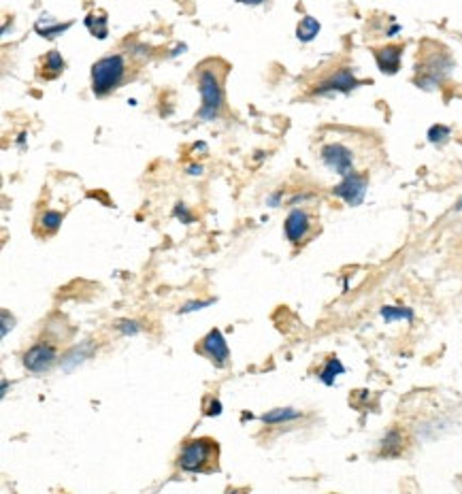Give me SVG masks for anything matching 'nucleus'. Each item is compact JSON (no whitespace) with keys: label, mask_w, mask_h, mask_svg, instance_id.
<instances>
[{"label":"nucleus","mask_w":462,"mask_h":494,"mask_svg":"<svg viewBox=\"0 0 462 494\" xmlns=\"http://www.w3.org/2000/svg\"><path fill=\"white\" fill-rule=\"evenodd\" d=\"M217 441L211 437H198L184 443L177 458V467L186 473H211L217 471Z\"/></svg>","instance_id":"obj_1"},{"label":"nucleus","mask_w":462,"mask_h":494,"mask_svg":"<svg viewBox=\"0 0 462 494\" xmlns=\"http://www.w3.org/2000/svg\"><path fill=\"white\" fill-rule=\"evenodd\" d=\"M126 75V62L120 53L105 55L92 67V92L96 96H107L115 88H120Z\"/></svg>","instance_id":"obj_2"},{"label":"nucleus","mask_w":462,"mask_h":494,"mask_svg":"<svg viewBox=\"0 0 462 494\" xmlns=\"http://www.w3.org/2000/svg\"><path fill=\"white\" fill-rule=\"evenodd\" d=\"M424 55V62L418 64V77H416V85L422 90H435L437 85L450 75L454 62L452 58L445 49H439V51H432V53H426L422 51Z\"/></svg>","instance_id":"obj_3"},{"label":"nucleus","mask_w":462,"mask_h":494,"mask_svg":"<svg viewBox=\"0 0 462 494\" xmlns=\"http://www.w3.org/2000/svg\"><path fill=\"white\" fill-rule=\"evenodd\" d=\"M198 90H200V96H203V107H200V111H198V118L205 120V122H211L220 115L222 105H224V92H222L217 75L209 69L200 71Z\"/></svg>","instance_id":"obj_4"},{"label":"nucleus","mask_w":462,"mask_h":494,"mask_svg":"<svg viewBox=\"0 0 462 494\" xmlns=\"http://www.w3.org/2000/svg\"><path fill=\"white\" fill-rule=\"evenodd\" d=\"M322 162L337 175H350L354 173V154L341 143H328L322 148Z\"/></svg>","instance_id":"obj_5"},{"label":"nucleus","mask_w":462,"mask_h":494,"mask_svg":"<svg viewBox=\"0 0 462 494\" xmlns=\"http://www.w3.org/2000/svg\"><path fill=\"white\" fill-rule=\"evenodd\" d=\"M196 350L203 354V356H207L217 369H224V367L228 364V360H230L228 343H226L222 330H217V328H211V330L203 337V341H200V345L196 347Z\"/></svg>","instance_id":"obj_6"},{"label":"nucleus","mask_w":462,"mask_h":494,"mask_svg":"<svg viewBox=\"0 0 462 494\" xmlns=\"http://www.w3.org/2000/svg\"><path fill=\"white\" fill-rule=\"evenodd\" d=\"M55 360H57V352H55V347L51 345V343H45V341H41V343H35L30 350H28L26 354H24V367L30 371V373H47L53 364H55Z\"/></svg>","instance_id":"obj_7"},{"label":"nucleus","mask_w":462,"mask_h":494,"mask_svg":"<svg viewBox=\"0 0 462 494\" xmlns=\"http://www.w3.org/2000/svg\"><path fill=\"white\" fill-rule=\"evenodd\" d=\"M332 194L343 198L350 207H358L366 196V179L362 175H356V173H350V175L343 177L339 186L332 188Z\"/></svg>","instance_id":"obj_8"},{"label":"nucleus","mask_w":462,"mask_h":494,"mask_svg":"<svg viewBox=\"0 0 462 494\" xmlns=\"http://www.w3.org/2000/svg\"><path fill=\"white\" fill-rule=\"evenodd\" d=\"M360 85V81L354 77V73L350 69H341L335 75H330L328 79H324L320 85L315 88V94L326 96V94H350L352 90H356Z\"/></svg>","instance_id":"obj_9"},{"label":"nucleus","mask_w":462,"mask_h":494,"mask_svg":"<svg viewBox=\"0 0 462 494\" xmlns=\"http://www.w3.org/2000/svg\"><path fill=\"white\" fill-rule=\"evenodd\" d=\"M283 230H285L287 241L301 243V241L309 235V230H311V218H309V213L303 211V209L290 211V215L285 218Z\"/></svg>","instance_id":"obj_10"},{"label":"nucleus","mask_w":462,"mask_h":494,"mask_svg":"<svg viewBox=\"0 0 462 494\" xmlns=\"http://www.w3.org/2000/svg\"><path fill=\"white\" fill-rule=\"evenodd\" d=\"M402 47L400 45H388L382 49H375V62L384 75H396L400 69Z\"/></svg>","instance_id":"obj_11"},{"label":"nucleus","mask_w":462,"mask_h":494,"mask_svg":"<svg viewBox=\"0 0 462 494\" xmlns=\"http://www.w3.org/2000/svg\"><path fill=\"white\" fill-rule=\"evenodd\" d=\"M73 26V21H66V24H62V21H55L53 17H49V15H43V17H39L37 19V24H35V30L43 37V39H55V37H60V35H64L69 28Z\"/></svg>","instance_id":"obj_12"},{"label":"nucleus","mask_w":462,"mask_h":494,"mask_svg":"<svg viewBox=\"0 0 462 494\" xmlns=\"http://www.w3.org/2000/svg\"><path fill=\"white\" fill-rule=\"evenodd\" d=\"M320 30H322L320 21H317L315 17H311V15H305L296 26V39L303 41V43H309L320 35Z\"/></svg>","instance_id":"obj_13"},{"label":"nucleus","mask_w":462,"mask_h":494,"mask_svg":"<svg viewBox=\"0 0 462 494\" xmlns=\"http://www.w3.org/2000/svg\"><path fill=\"white\" fill-rule=\"evenodd\" d=\"M299 418H303V414L290 409V407H279V409H273V412H269V414H265V416H260L263 424H269V426H273V424H285V422H292V420H299Z\"/></svg>","instance_id":"obj_14"},{"label":"nucleus","mask_w":462,"mask_h":494,"mask_svg":"<svg viewBox=\"0 0 462 494\" xmlns=\"http://www.w3.org/2000/svg\"><path fill=\"white\" fill-rule=\"evenodd\" d=\"M345 373V367H343V362L339 360V358H328L326 360V364L322 367V371L317 373V377H320V382L324 384V386H335V382H337V377L339 375H343Z\"/></svg>","instance_id":"obj_15"},{"label":"nucleus","mask_w":462,"mask_h":494,"mask_svg":"<svg viewBox=\"0 0 462 494\" xmlns=\"http://www.w3.org/2000/svg\"><path fill=\"white\" fill-rule=\"evenodd\" d=\"M85 28H88L92 37L103 41L109 35V19H107L105 13H90L88 17H85Z\"/></svg>","instance_id":"obj_16"},{"label":"nucleus","mask_w":462,"mask_h":494,"mask_svg":"<svg viewBox=\"0 0 462 494\" xmlns=\"http://www.w3.org/2000/svg\"><path fill=\"white\" fill-rule=\"evenodd\" d=\"M382 317L386 322H396V319H407V322H414V309L409 307H394V305H386L382 307Z\"/></svg>","instance_id":"obj_17"},{"label":"nucleus","mask_w":462,"mask_h":494,"mask_svg":"<svg viewBox=\"0 0 462 494\" xmlns=\"http://www.w3.org/2000/svg\"><path fill=\"white\" fill-rule=\"evenodd\" d=\"M402 450V437L398 430H390L382 441V454L384 456H396Z\"/></svg>","instance_id":"obj_18"},{"label":"nucleus","mask_w":462,"mask_h":494,"mask_svg":"<svg viewBox=\"0 0 462 494\" xmlns=\"http://www.w3.org/2000/svg\"><path fill=\"white\" fill-rule=\"evenodd\" d=\"M45 69H47V77L51 79V77H57L60 75L62 71H64V60H62V55H60V51H49L47 55H45Z\"/></svg>","instance_id":"obj_19"},{"label":"nucleus","mask_w":462,"mask_h":494,"mask_svg":"<svg viewBox=\"0 0 462 494\" xmlns=\"http://www.w3.org/2000/svg\"><path fill=\"white\" fill-rule=\"evenodd\" d=\"M62 220H64V215L60 213V211H45L43 215H41V226L45 228V232L47 235H51V232H55L57 228H60V224H62Z\"/></svg>","instance_id":"obj_20"},{"label":"nucleus","mask_w":462,"mask_h":494,"mask_svg":"<svg viewBox=\"0 0 462 494\" xmlns=\"http://www.w3.org/2000/svg\"><path fill=\"white\" fill-rule=\"evenodd\" d=\"M450 134H452V130H450V126H443V124H435V126H430L428 128V143H432V145H443L447 139H450Z\"/></svg>","instance_id":"obj_21"},{"label":"nucleus","mask_w":462,"mask_h":494,"mask_svg":"<svg viewBox=\"0 0 462 494\" xmlns=\"http://www.w3.org/2000/svg\"><path fill=\"white\" fill-rule=\"evenodd\" d=\"M118 330L122 333V335H126V337H132V335H139L141 333V324L136 322V319H120L118 324Z\"/></svg>","instance_id":"obj_22"},{"label":"nucleus","mask_w":462,"mask_h":494,"mask_svg":"<svg viewBox=\"0 0 462 494\" xmlns=\"http://www.w3.org/2000/svg\"><path fill=\"white\" fill-rule=\"evenodd\" d=\"M172 215H175V218H179L184 224H192L194 222V215L188 211V207L184 205V202H177V205H175V209H172Z\"/></svg>","instance_id":"obj_23"},{"label":"nucleus","mask_w":462,"mask_h":494,"mask_svg":"<svg viewBox=\"0 0 462 494\" xmlns=\"http://www.w3.org/2000/svg\"><path fill=\"white\" fill-rule=\"evenodd\" d=\"M215 301L213 299H207V301H190V303H186L184 307H181V313H192V311H196V309H205V307H209V305H213Z\"/></svg>","instance_id":"obj_24"},{"label":"nucleus","mask_w":462,"mask_h":494,"mask_svg":"<svg viewBox=\"0 0 462 494\" xmlns=\"http://www.w3.org/2000/svg\"><path fill=\"white\" fill-rule=\"evenodd\" d=\"M222 414V403L217 398H209L205 405V416H220Z\"/></svg>","instance_id":"obj_25"},{"label":"nucleus","mask_w":462,"mask_h":494,"mask_svg":"<svg viewBox=\"0 0 462 494\" xmlns=\"http://www.w3.org/2000/svg\"><path fill=\"white\" fill-rule=\"evenodd\" d=\"M0 335H3V337L9 335V311L7 309L3 311V330H0Z\"/></svg>","instance_id":"obj_26"},{"label":"nucleus","mask_w":462,"mask_h":494,"mask_svg":"<svg viewBox=\"0 0 462 494\" xmlns=\"http://www.w3.org/2000/svg\"><path fill=\"white\" fill-rule=\"evenodd\" d=\"M239 3H243V5H263L265 0H239Z\"/></svg>","instance_id":"obj_27"},{"label":"nucleus","mask_w":462,"mask_h":494,"mask_svg":"<svg viewBox=\"0 0 462 494\" xmlns=\"http://www.w3.org/2000/svg\"><path fill=\"white\" fill-rule=\"evenodd\" d=\"M7 388H9V384H7V380H3V392H0V396L7 394Z\"/></svg>","instance_id":"obj_28"},{"label":"nucleus","mask_w":462,"mask_h":494,"mask_svg":"<svg viewBox=\"0 0 462 494\" xmlns=\"http://www.w3.org/2000/svg\"><path fill=\"white\" fill-rule=\"evenodd\" d=\"M200 170H203L200 166H190V173H192V175H196V173H200Z\"/></svg>","instance_id":"obj_29"},{"label":"nucleus","mask_w":462,"mask_h":494,"mask_svg":"<svg viewBox=\"0 0 462 494\" xmlns=\"http://www.w3.org/2000/svg\"><path fill=\"white\" fill-rule=\"evenodd\" d=\"M454 211H462V198L456 202V207H454Z\"/></svg>","instance_id":"obj_30"}]
</instances>
